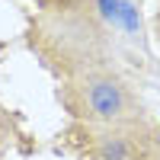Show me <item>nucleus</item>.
Masks as SVG:
<instances>
[{"label": "nucleus", "mask_w": 160, "mask_h": 160, "mask_svg": "<svg viewBox=\"0 0 160 160\" xmlns=\"http://www.w3.org/2000/svg\"><path fill=\"white\" fill-rule=\"evenodd\" d=\"M7 115H3V109H0V151H3V144H7Z\"/></svg>", "instance_id": "2"}, {"label": "nucleus", "mask_w": 160, "mask_h": 160, "mask_svg": "<svg viewBox=\"0 0 160 160\" xmlns=\"http://www.w3.org/2000/svg\"><path fill=\"white\" fill-rule=\"evenodd\" d=\"M71 93L74 99H68V109L74 115H83L93 125H125L141 115L135 93L115 74H106V71H87L71 87Z\"/></svg>", "instance_id": "1"}]
</instances>
